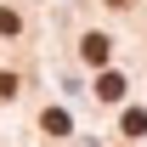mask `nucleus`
<instances>
[{"mask_svg":"<svg viewBox=\"0 0 147 147\" xmlns=\"http://www.w3.org/2000/svg\"><path fill=\"white\" fill-rule=\"evenodd\" d=\"M79 51H85V62H108L113 40H108V34H85V45H79Z\"/></svg>","mask_w":147,"mask_h":147,"instance_id":"obj_1","label":"nucleus"},{"mask_svg":"<svg viewBox=\"0 0 147 147\" xmlns=\"http://www.w3.org/2000/svg\"><path fill=\"white\" fill-rule=\"evenodd\" d=\"M96 96H102V102H119V96H125V74H102V79H96Z\"/></svg>","mask_w":147,"mask_h":147,"instance_id":"obj_2","label":"nucleus"},{"mask_svg":"<svg viewBox=\"0 0 147 147\" xmlns=\"http://www.w3.org/2000/svg\"><path fill=\"white\" fill-rule=\"evenodd\" d=\"M45 130H51V136H68L74 125H68V113H62V108H51V113H45Z\"/></svg>","mask_w":147,"mask_h":147,"instance_id":"obj_3","label":"nucleus"},{"mask_svg":"<svg viewBox=\"0 0 147 147\" xmlns=\"http://www.w3.org/2000/svg\"><path fill=\"white\" fill-rule=\"evenodd\" d=\"M142 130H147V113L130 108V113H125V136H142Z\"/></svg>","mask_w":147,"mask_h":147,"instance_id":"obj_4","label":"nucleus"},{"mask_svg":"<svg viewBox=\"0 0 147 147\" xmlns=\"http://www.w3.org/2000/svg\"><path fill=\"white\" fill-rule=\"evenodd\" d=\"M17 28H23V17L11 11V6H0V34H17Z\"/></svg>","mask_w":147,"mask_h":147,"instance_id":"obj_5","label":"nucleus"},{"mask_svg":"<svg viewBox=\"0 0 147 147\" xmlns=\"http://www.w3.org/2000/svg\"><path fill=\"white\" fill-rule=\"evenodd\" d=\"M11 96H17V79H11V74H0V102H11Z\"/></svg>","mask_w":147,"mask_h":147,"instance_id":"obj_6","label":"nucleus"},{"mask_svg":"<svg viewBox=\"0 0 147 147\" xmlns=\"http://www.w3.org/2000/svg\"><path fill=\"white\" fill-rule=\"evenodd\" d=\"M108 6H119V11H125V6H130V0H108Z\"/></svg>","mask_w":147,"mask_h":147,"instance_id":"obj_7","label":"nucleus"}]
</instances>
